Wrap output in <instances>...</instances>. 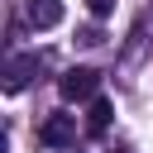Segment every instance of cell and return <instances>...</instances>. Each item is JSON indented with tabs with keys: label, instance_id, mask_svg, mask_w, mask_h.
Here are the masks:
<instances>
[{
	"label": "cell",
	"instance_id": "1",
	"mask_svg": "<svg viewBox=\"0 0 153 153\" xmlns=\"http://www.w3.org/2000/svg\"><path fill=\"white\" fill-rule=\"evenodd\" d=\"M96 86H100V72H96V67H67V72H62V81H57L62 100H91V96H96Z\"/></svg>",
	"mask_w": 153,
	"mask_h": 153
},
{
	"label": "cell",
	"instance_id": "2",
	"mask_svg": "<svg viewBox=\"0 0 153 153\" xmlns=\"http://www.w3.org/2000/svg\"><path fill=\"white\" fill-rule=\"evenodd\" d=\"M38 143L43 148H67L76 143V115H48L38 124Z\"/></svg>",
	"mask_w": 153,
	"mask_h": 153
},
{
	"label": "cell",
	"instance_id": "3",
	"mask_svg": "<svg viewBox=\"0 0 153 153\" xmlns=\"http://www.w3.org/2000/svg\"><path fill=\"white\" fill-rule=\"evenodd\" d=\"M0 76H5V91L14 96V91H24V86L38 76V57H33V53H14V57L5 62V72H0Z\"/></svg>",
	"mask_w": 153,
	"mask_h": 153
},
{
	"label": "cell",
	"instance_id": "4",
	"mask_svg": "<svg viewBox=\"0 0 153 153\" xmlns=\"http://www.w3.org/2000/svg\"><path fill=\"white\" fill-rule=\"evenodd\" d=\"M24 10H29V24L38 29H53L62 19V0H24Z\"/></svg>",
	"mask_w": 153,
	"mask_h": 153
},
{
	"label": "cell",
	"instance_id": "5",
	"mask_svg": "<svg viewBox=\"0 0 153 153\" xmlns=\"http://www.w3.org/2000/svg\"><path fill=\"white\" fill-rule=\"evenodd\" d=\"M110 115H115L110 100L96 96V100H91V115H86V129H91V134H105V129H110Z\"/></svg>",
	"mask_w": 153,
	"mask_h": 153
},
{
	"label": "cell",
	"instance_id": "6",
	"mask_svg": "<svg viewBox=\"0 0 153 153\" xmlns=\"http://www.w3.org/2000/svg\"><path fill=\"white\" fill-rule=\"evenodd\" d=\"M86 10H91V14H96V19H105V14H110V10H115V0H86Z\"/></svg>",
	"mask_w": 153,
	"mask_h": 153
}]
</instances>
